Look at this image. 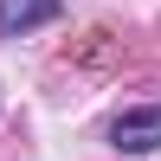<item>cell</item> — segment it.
<instances>
[{
  "instance_id": "cell-1",
  "label": "cell",
  "mask_w": 161,
  "mask_h": 161,
  "mask_svg": "<svg viewBox=\"0 0 161 161\" xmlns=\"http://www.w3.org/2000/svg\"><path fill=\"white\" fill-rule=\"evenodd\" d=\"M110 142H116V155H155V148H161V103L123 110V116L110 123Z\"/></svg>"
},
{
  "instance_id": "cell-2",
  "label": "cell",
  "mask_w": 161,
  "mask_h": 161,
  "mask_svg": "<svg viewBox=\"0 0 161 161\" xmlns=\"http://www.w3.org/2000/svg\"><path fill=\"white\" fill-rule=\"evenodd\" d=\"M52 19H58V0H0V39H19Z\"/></svg>"
}]
</instances>
